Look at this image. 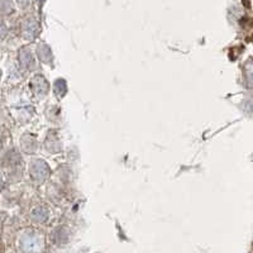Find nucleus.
Wrapping results in <instances>:
<instances>
[]
</instances>
